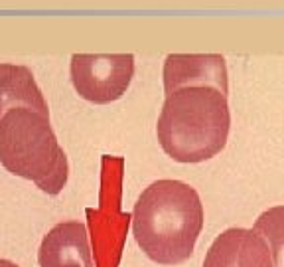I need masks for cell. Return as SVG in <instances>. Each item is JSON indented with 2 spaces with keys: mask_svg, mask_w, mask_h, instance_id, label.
Listing matches in <instances>:
<instances>
[{
  "mask_svg": "<svg viewBox=\"0 0 284 267\" xmlns=\"http://www.w3.org/2000/svg\"><path fill=\"white\" fill-rule=\"evenodd\" d=\"M130 216L138 247L160 265L188 261L205 222L198 190L170 178L142 190Z\"/></svg>",
  "mask_w": 284,
  "mask_h": 267,
  "instance_id": "cell-1",
  "label": "cell"
},
{
  "mask_svg": "<svg viewBox=\"0 0 284 267\" xmlns=\"http://www.w3.org/2000/svg\"><path fill=\"white\" fill-rule=\"evenodd\" d=\"M227 93L215 85H184L166 95L156 135L176 163H203L219 155L229 139Z\"/></svg>",
  "mask_w": 284,
  "mask_h": 267,
  "instance_id": "cell-2",
  "label": "cell"
},
{
  "mask_svg": "<svg viewBox=\"0 0 284 267\" xmlns=\"http://www.w3.org/2000/svg\"><path fill=\"white\" fill-rule=\"evenodd\" d=\"M0 163L46 194L65 188L69 163L52 129L50 107L18 105L0 117Z\"/></svg>",
  "mask_w": 284,
  "mask_h": 267,
  "instance_id": "cell-3",
  "label": "cell"
},
{
  "mask_svg": "<svg viewBox=\"0 0 284 267\" xmlns=\"http://www.w3.org/2000/svg\"><path fill=\"white\" fill-rule=\"evenodd\" d=\"M113 157L103 159V178H101V198L97 210H87L91 237L95 245L97 267H118L122 245L126 239L128 222L132 216L120 210V182H122V159L116 168Z\"/></svg>",
  "mask_w": 284,
  "mask_h": 267,
  "instance_id": "cell-4",
  "label": "cell"
},
{
  "mask_svg": "<svg viewBox=\"0 0 284 267\" xmlns=\"http://www.w3.org/2000/svg\"><path fill=\"white\" fill-rule=\"evenodd\" d=\"M134 77L132 54H73L71 83L75 91L95 103L107 105L120 99Z\"/></svg>",
  "mask_w": 284,
  "mask_h": 267,
  "instance_id": "cell-5",
  "label": "cell"
},
{
  "mask_svg": "<svg viewBox=\"0 0 284 267\" xmlns=\"http://www.w3.org/2000/svg\"><path fill=\"white\" fill-rule=\"evenodd\" d=\"M203 267H274V257L258 230L229 228L207 249Z\"/></svg>",
  "mask_w": 284,
  "mask_h": 267,
  "instance_id": "cell-6",
  "label": "cell"
},
{
  "mask_svg": "<svg viewBox=\"0 0 284 267\" xmlns=\"http://www.w3.org/2000/svg\"><path fill=\"white\" fill-rule=\"evenodd\" d=\"M184 85H215L229 93V75L221 54H170L164 62L166 95Z\"/></svg>",
  "mask_w": 284,
  "mask_h": 267,
  "instance_id": "cell-7",
  "label": "cell"
},
{
  "mask_svg": "<svg viewBox=\"0 0 284 267\" xmlns=\"http://www.w3.org/2000/svg\"><path fill=\"white\" fill-rule=\"evenodd\" d=\"M40 267H95L87 226L77 220L56 224L42 239Z\"/></svg>",
  "mask_w": 284,
  "mask_h": 267,
  "instance_id": "cell-8",
  "label": "cell"
},
{
  "mask_svg": "<svg viewBox=\"0 0 284 267\" xmlns=\"http://www.w3.org/2000/svg\"><path fill=\"white\" fill-rule=\"evenodd\" d=\"M18 105L48 107L30 67L0 62V117Z\"/></svg>",
  "mask_w": 284,
  "mask_h": 267,
  "instance_id": "cell-9",
  "label": "cell"
},
{
  "mask_svg": "<svg viewBox=\"0 0 284 267\" xmlns=\"http://www.w3.org/2000/svg\"><path fill=\"white\" fill-rule=\"evenodd\" d=\"M253 228L266 237L272 249L274 267H284V206H274L262 212Z\"/></svg>",
  "mask_w": 284,
  "mask_h": 267,
  "instance_id": "cell-10",
  "label": "cell"
},
{
  "mask_svg": "<svg viewBox=\"0 0 284 267\" xmlns=\"http://www.w3.org/2000/svg\"><path fill=\"white\" fill-rule=\"evenodd\" d=\"M0 267H20V265L10 261V259H0Z\"/></svg>",
  "mask_w": 284,
  "mask_h": 267,
  "instance_id": "cell-11",
  "label": "cell"
}]
</instances>
